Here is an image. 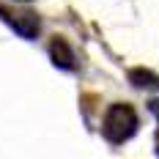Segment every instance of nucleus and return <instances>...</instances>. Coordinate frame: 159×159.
<instances>
[{
  "label": "nucleus",
  "mask_w": 159,
  "mask_h": 159,
  "mask_svg": "<svg viewBox=\"0 0 159 159\" xmlns=\"http://www.w3.org/2000/svg\"><path fill=\"white\" fill-rule=\"evenodd\" d=\"M157 157H159V140H157Z\"/></svg>",
  "instance_id": "39448f33"
},
{
  "label": "nucleus",
  "mask_w": 159,
  "mask_h": 159,
  "mask_svg": "<svg viewBox=\"0 0 159 159\" xmlns=\"http://www.w3.org/2000/svg\"><path fill=\"white\" fill-rule=\"evenodd\" d=\"M129 80L137 88H159V77L154 71H145V69H132L129 71Z\"/></svg>",
  "instance_id": "20e7f679"
},
{
  "label": "nucleus",
  "mask_w": 159,
  "mask_h": 159,
  "mask_svg": "<svg viewBox=\"0 0 159 159\" xmlns=\"http://www.w3.org/2000/svg\"><path fill=\"white\" fill-rule=\"evenodd\" d=\"M0 19L6 22V25H11L22 39H36L39 30H41V22H39V16L30 14V11H8V8H3L0 6Z\"/></svg>",
  "instance_id": "f03ea898"
},
{
  "label": "nucleus",
  "mask_w": 159,
  "mask_h": 159,
  "mask_svg": "<svg viewBox=\"0 0 159 159\" xmlns=\"http://www.w3.org/2000/svg\"><path fill=\"white\" fill-rule=\"evenodd\" d=\"M49 58L58 69H74V52L66 44V39H52L49 44Z\"/></svg>",
  "instance_id": "7ed1b4c3"
},
{
  "label": "nucleus",
  "mask_w": 159,
  "mask_h": 159,
  "mask_svg": "<svg viewBox=\"0 0 159 159\" xmlns=\"http://www.w3.org/2000/svg\"><path fill=\"white\" fill-rule=\"evenodd\" d=\"M19 3H28V0H19Z\"/></svg>",
  "instance_id": "423d86ee"
},
{
  "label": "nucleus",
  "mask_w": 159,
  "mask_h": 159,
  "mask_svg": "<svg viewBox=\"0 0 159 159\" xmlns=\"http://www.w3.org/2000/svg\"><path fill=\"white\" fill-rule=\"evenodd\" d=\"M137 126H140V118L132 104H110V110L104 112V121H102V134H104V140L118 145L126 143L137 132Z\"/></svg>",
  "instance_id": "f257e3e1"
}]
</instances>
